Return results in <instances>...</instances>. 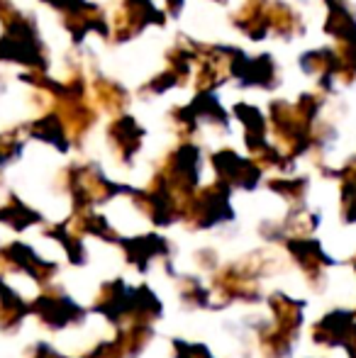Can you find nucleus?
<instances>
[]
</instances>
